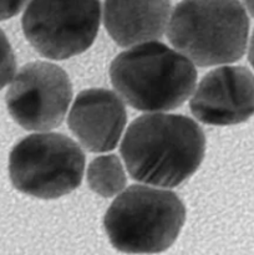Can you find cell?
I'll return each instance as SVG.
<instances>
[{
	"label": "cell",
	"instance_id": "obj_1",
	"mask_svg": "<svg viewBox=\"0 0 254 255\" xmlns=\"http://www.w3.org/2000/svg\"><path fill=\"white\" fill-rule=\"evenodd\" d=\"M120 152L129 176L137 182L173 188L201 166L206 137L199 125L189 117L147 112L129 125Z\"/></svg>",
	"mask_w": 254,
	"mask_h": 255
},
{
	"label": "cell",
	"instance_id": "obj_2",
	"mask_svg": "<svg viewBox=\"0 0 254 255\" xmlns=\"http://www.w3.org/2000/svg\"><path fill=\"white\" fill-rule=\"evenodd\" d=\"M112 86L124 102L143 112H168L183 105L197 85L196 65L158 40L117 55L110 66Z\"/></svg>",
	"mask_w": 254,
	"mask_h": 255
},
{
	"label": "cell",
	"instance_id": "obj_3",
	"mask_svg": "<svg viewBox=\"0 0 254 255\" xmlns=\"http://www.w3.org/2000/svg\"><path fill=\"white\" fill-rule=\"evenodd\" d=\"M166 32L173 49L197 66L229 65L246 54L248 12L238 0H182Z\"/></svg>",
	"mask_w": 254,
	"mask_h": 255
},
{
	"label": "cell",
	"instance_id": "obj_4",
	"mask_svg": "<svg viewBox=\"0 0 254 255\" xmlns=\"http://www.w3.org/2000/svg\"><path fill=\"white\" fill-rule=\"evenodd\" d=\"M186 221L183 202L174 192L134 184L116 197L104 218L115 249L127 254H157L178 238Z\"/></svg>",
	"mask_w": 254,
	"mask_h": 255
},
{
	"label": "cell",
	"instance_id": "obj_5",
	"mask_svg": "<svg viewBox=\"0 0 254 255\" xmlns=\"http://www.w3.org/2000/svg\"><path fill=\"white\" fill-rule=\"evenodd\" d=\"M85 154L70 137L56 132H36L12 147L9 176L12 186L26 196L56 199L81 184Z\"/></svg>",
	"mask_w": 254,
	"mask_h": 255
},
{
	"label": "cell",
	"instance_id": "obj_6",
	"mask_svg": "<svg viewBox=\"0 0 254 255\" xmlns=\"http://www.w3.org/2000/svg\"><path fill=\"white\" fill-rule=\"evenodd\" d=\"M101 19L100 0H29L21 25L40 55L65 60L94 44Z\"/></svg>",
	"mask_w": 254,
	"mask_h": 255
},
{
	"label": "cell",
	"instance_id": "obj_7",
	"mask_svg": "<svg viewBox=\"0 0 254 255\" xmlns=\"http://www.w3.org/2000/svg\"><path fill=\"white\" fill-rule=\"evenodd\" d=\"M72 101L69 75L57 65L35 61L12 77L5 102L15 122L24 129L46 132L62 124Z\"/></svg>",
	"mask_w": 254,
	"mask_h": 255
},
{
	"label": "cell",
	"instance_id": "obj_8",
	"mask_svg": "<svg viewBox=\"0 0 254 255\" xmlns=\"http://www.w3.org/2000/svg\"><path fill=\"white\" fill-rule=\"evenodd\" d=\"M197 121L232 126L254 115V75L247 67L221 65L199 81L189 100Z\"/></svg>",
	"mask_w": 254,
	"mask_h": 255
},
{
	"label": "cell",
	"instance_id": "obj_9",
	"mask_svg": "<svg viewBox=\"0 0 254 255\" xmlns=\"http://www.w3.org/2000/svg\"><path fill=\"white\" fill-rule=\"evenodd\" d=\"M127 122L125 102L116 91L84 90L70 107L67 124L80 144L92 153L112 151Z\"/></svg>",
	"mask_w": 254,
	"mask_h": 255
},
{
	"label": "cell",
	"instance_id": "obj_10",
	"mask_svg": "<svg viewBox=\"0 0 254 255\" xmlns=\"http://www.w3.org/2000/svg\"><path fill=\"white\" fill-rule=\"evenodd\" d=\"M171 12L169 0H105L102 20L119 46L131 47L162 37Z\"/></svg>",
	"mask_w": 254,
	"mask_h": 255
},
{
	"label": "cell",
	"instance_id": "obj_11",
	"mask_svg": "<svg viewBox=\"0 0 254 255\" xmlns=\"http://www.w3.org/2000/svg\"><path fill=\"white\" fill-rule=\"evenodd\" d=\"M86 181L94 193L112 198L126 189L127 176L124 162L116 154H102L90 162Z\"/></svg>",
	"mask_w": 254,
	"mask_h": 255
},
{
	"label": "cell",
	"instance_id": "obj_12",
	"mask_svg": "<svg viewBox=\"0 0 254 255\" xmlns=\"http://www.w3.org/2000/svg\"><path fill=\"white\" fill-rule=\"evenodd\" d=\"M16 71V61L6 35L0 29V90L11 82Z\"/></svg>",
	"mask_w": 254,
	"mask_h": 255
},
{
	"label": "cell",
	"instance_id": "obj_13",
	"mask_svg": "<svg viewBox=\"0 0 254 255\" xmlns=\"http://www.w3.org/2000/svg\"><path fill=\"white\" fill-rule=\"evenodd\" d=\"M29 0H0V20H6L19 14Z\"/></svg>",
	"mask_w": 254,
	"mask_h": 255
},
{
	"label": "cell",
	"instance_id": "obj_14",
	"mask_svg": "<svg viewBox=\"0 0 254 255\" xmlns=\"http://www.w3.org/2000/svg\"><path fill=\"white\" fill-rule=\"evenodd\" d=\"M248 60H249V64L252 65V67H253V70H254V31H253V34H252L251 41H249Z\"/></svg>",
	"mask_w": 254,
	"mask_h": 255
},
{
	"label": "cell",
	"instance_id": "obj_15",
	"mask_svg": "<svg viewBox=\"0 0 254 255\" xmlns=\"http://www.w3.org/2000/svg\"><path fill=\"white\" fill-rule=\"evenodd\" d=\"M242 4H243L246 11L252 17H254V0H242Z\"/></svg>",
	"mask_w": 254,
	"mask_h": 255
}]
</instances>
